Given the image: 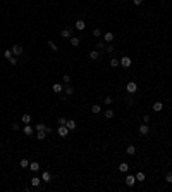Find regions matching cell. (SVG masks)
Returning <instances> with one entry per match:
<instances>
[{"mask_svg": "<svg viewBox=\"0 0 172 192\" xmlns=\"http://www.w3.org/2000/svg\"><path fill=\"white\" fill-rule=\"evenodd\" d=\"M131 64H133V61H131V57H127V55H124L122 59H121V66L122 68H131Z\"/></svg>", "mask_w": 172, "mask_h": 192, "instance_id": "obj_1", "label": "cell"}, {"mask_svg": "<svg viewBox=\"0 0 172 192\" xmlns=\"http://www.w3.org/2000/svg\"><path fill=\"white\" fill-rule=\"evenodd\" d=\"M41 182L50 184V182H52V173H50V171H43V173H41Z\"/></svg>", "mask_w": 172, "mask_h": 192, "instance_id": "obj_2", "label": "cell"}, {"mask_svg": "<svg viewBox=\"0 0 172 192\" xmlns=\"http://www.w3.org/2000/svg\"><path fill=\"white\" fill-rule=\"evenodd\" d=\"M124 182H126V185H127V187H133V185L136 184V177H134V175H127Z\"/></svg>", "mask_w": 172, "mask_h": 192, "instance_id": "obj_3", "label": "cell"}, {"mask_svg": "<svg viewBox=\"0 0 172 192\" xmlns=\"http://www.w3.org/2000/svg\"><path fill=\"white\" fill-rule=\"evenodd\" d=\"M138 132H139V135H143V137H145V135L150 133V126H148V125H139Z\"/></svg>", "mask_w": 172, "mask_h": 192, "instance_id": "obj_4", "label": "cell"}, {"mask_svg": "<svg viewBox=\"0 0 172 192\" xmlns=\"http://www.w3.org/2000/svg\"><path fill=\"white\" fill-rule=\"evenodd\" d=\"M57 132H59V135H60V137H67V133H69V128H67L66 125H60Z\"/></svg>", "mask_w": 172, "mask_h": 192, "instance_id": "obj_5", "label": "cell"}, {"mask_svg": "<svg viewBox=\"0 0 172 192\" xmlns=\"http://www.w3.org/2000/svg\"><path fill=\"white\" fill-rule=\"evenodd\" d=\"M136 90H138V85L134 81H129L127 83V94H136Z\"/></svg>", "mask_w": 172, "mask_h": 192, "instance_id": "obj_6", "label": "cell"}, {"mask_svg": "<svg viewBox=\"0 0 172 192\" xmlns=\"http://www.w3.org/2000/svg\"><path fill=\"white\" fill-rule=\"evenodd\" d=\"M74 26H76V29H78V31H83V29L86 28V23L83 21V19H78V21H76V24H74Z\"/></svg>", "mask_w": 172, "mask_h": 192, "instance_id": "obj_7", "label": "cell"}, {"mask_svg": "<svg viewBox=\"0 0 172 192\" xmlns=\"http://www.w3.org/2000/svg\"><path fill=\"white\" fill-rule=\"evenodd\" d=\"M40 184H41V178H38V177H31V187L38 189V187H40Z\"/></svg>", "mask_w": 172, "mask_h": 192, "instance_id": "obj_8", "label": "cell"}, {"mask_svg": "<svg viewBox=\"0 0 172 192\" xmlns=\"http://www.w3.org/2000/svg\"><path fill=\"white\" fill-rule=\"evenodd\" d=\"M52 90H53L55 94H62V90H64V85H62V83H53Z\"/></svg>", "mask_w": 172, "mask_h": 192, "instance_id": "obj_9", "label": "cell"}, {"mask_svg": "<svg viewBox=\"0 0 172 192\" xmlns=\"http://www.w3.org/2000/svg\"><path fill=\"white\" fill-rule=\"evenodd\" d=\"M10 50H12L14 55H22V47H21V45H14Z\"/></svg>", "mask_w": 172, "mask_h": 192, "instance_id": "obj_10", "label": "cell"}, {"mask_svg": "<svg viewBox=\"0 0 172 192\" xmlns=\"http://www.w3.org/2000/svg\"><path fill=\"white\" fill-rule=\"evenodd\" d=\"M22 132H24V135H33V126L31 125H24V128H22Z\"/></svg>", "mask_w": 172, "mask_h": 192, "instance_id": "obj_11", "label": "cell"}, {"mask_svg": "<svg viewBox=\"0 0 172 192\" xmlns=\"http://www.w3.org/2000/svg\"><path fill=\"white\" fill-rule=\"evenodd\" d=\"M103 40H105L107 43H112V42H114V33H110V31H108V33H105Z\"/></svg>", "mask_w": 172, "mask_h": 192, "instance_id": "obj_12", "label": "cell"}, {"mask_svg": "<svg viewBox=\"0 0 172 192\" xmlns=\"http://www.w3.org/2000/svg\"><path fill=\"white\" fill-rule=\"evenodd\" d=\"M69 42H71V45H72V47H78L79 43H81V40H79L78 37H71V38H69Z\"/></svg>", "mask_w": 172, "mask_h": 192, "instance_id": "obj_13", "label": "cell"}, {"mask_svg": "<svg viewBox=\"0 0 172 192\" xmlns=\"http://www.w3.org/2000/svg\"><path fill=\"white\" fill-rule=\"evenodd\" d=\"M62 38H71V35H72V31H71V28H66V29H62Z\"/></svg>", "mask_w": 172, "mask_h": 192, "instance_id": "obj_14", "label": "cell"}, {"mask_svg": "<svg viewBox=\"0 0 172 192\" xmlns=\"http://www.w3.org/2000/svg\"><path fill=\"white\" fill-rule=\"evenodd\" d=\"M29 168H31V171H38L40 170V163H38V161H31V163H29Z\"/></svg>", "mask_w": 172, "mask_h": 192, "instance_id": "obj_15", "label": "cell"}, {"mask_svg": "<svg viewBox=\"0 0 172 192\" xmlns=\"http://www.w3.org/2000/svg\"><path fill=\"white\" fill-rule=\"evenodd\" d=\"M162 109H164V104H162V102H153V111H155V113H158Z\"/></svg>", "mask_w": 172, "mask_h": 192, "instance_id": "obj_16", "label": "cell"}, {"mask_svg": "<svg viewBox=\"0 0 172 192\" xmlns=\"http://www.w3.org/2000/svg\"><path fill=\"white\" fill-rule=\"evenodd\" d=\"M119 171L127 173V171H129V164H127V163H121V164H119Z\"/></svg>", "mask_w": 172, "mask_h": 192, "instance_id": "obj_17", "label": "cell"}, {"mask_svg": "<svg viewBox=\"0 0 172 192\" xmlns=\"http://www.w3.org/2000/svg\"><path fill=\"white\" fill-rule=\"evenodd\" d=\"M21 120H22V123H24V125H29V123H31V114H22V118H21Z\"/></svg>", "mask_w": 172, "mask_h": 192, "instance_id": "obj_18", "label": "cell"}, {"mask_svg": "<svg viewBox=\"0 0 172 192\" xmlns=\"http://www.w3.org/2000/svg\"><path fill=\"white\" fill-rule=\"evenodd\" d=\"M100 57V52L98 50H91L90 52V59H93V61H96V59Z\"/></svg>", "mask_w": 172, "mask_h": 192, "instance_id": "obj_19", "label": "cell"}, {"mask_svg": "<svg viewBox=\"0 0 172 192\" xmlns=\"http://www.w3.org/2000/svg\"><path fill=\"white\" fill-rule=\"evenodd\" d=\"M126 152H127L129 156H134V154H136V147H134V146H127Z\"/></svg>", "mask_w": 172, "mask_h": 192, "instance_id": "obj_20", "label": "cell"}, {"mask_svg": "<svg viewBox=\"0 0 172 192\" xmlns=\"http://www.w3.org/2000/svg\"><path fill=\"white\" fill-rule=\"evenodd\" d=\"M66 126H67L69 130H74V128H76V121H74V120H67Z\"/></svg>", "mask_w": 172, "mask_h": 192, "instance_id": "obj_21", "label": "cell"}, {"mask_svg": "<svg viewBox=\"0 0 172 192\" xmlns=\"http://www.w3.org/2000/svg\"><path fill=\"white\" fill-rule=\"evenodd\" d=\"M134 177H136V182H143V180H145V173H143V171H138Z\"/></svg>", "mask_w": 172, "mask_h": 192, "instance_id": "obj_22", "label": "cell"}, {"mask_svg": "<svg viewBox=\"0 0 172 192\" xmlns=\"http://www.w3.org/2000/svg\"><path fill=\"white\" fill-rule=\"evenodd\" d=\"M100 111H102V109H100L98 104H93V106H91V113H93V114H100Z\"/></svg>", "mask_w": 172, "mask_h": 192, "instance_id": "obj_23", "label": "cell"}, {"mask_svg": "<svg viewBox=\"0 0 172 192\" xmlns=\"http://www.w3.org/2000/svg\"><path fill=\"white\" fill-rule=\"evenodd\" d=\"M110 66H112V68L121 66V61H119V59H115V57H112V59H110Z\"/></svg>", "mask_w": 172, "mask_h": 192, "instance_id": "obj_24", "label": "cell"}, {"mask_svg": "<svg viewBox=\"0 0 172 192\" xmlns=\"http://www.w3.org/2000/svg\"><path fill=\"white\" fill-rule=\"evenodd\" d=\"M72 94H74V88H72V85H69V83H67V85H66V95H72Z\"/></svg>", "mask_w": 172, "mask_h": 192, "instance_id": "obj_25", "label": "cell"}, {"mask_svg": "<svg viewBox=\"0 0 172 192\" xmlns=\"http://www.w3.org/2000/svg\"><path fill=\"white\" fill-rule=\"evenodd\" d=\"M19 166L21 168H29V161H28V159H21V161H19Z\"/></svg>", "mask_w": 172, "mask_h": 192, "instance_id": "obj_26", "label": "cell"}, {"mask_svg": "<svg viewBox=\"0 0 172 192\" xmlns=\"http://www.w3.org/2000/svg\"><path fill=\"white\" fill-rule=\"evenodd\" d=\"M45 133H47L45 130H40V132L36 133V138H38V140H43V138H45Z\"/></svg>", "mask_w": 172, "mask_h": 192, "instance_id": "obj_27", "label": "cell"}, {"mask_svg": "<svg viewBox=\"0 0 172 192\" xmlns=\"http://www.w3.org/2000/svg\"><path fill=\"white\" fill-rule=\"evenodd\" d=\"M48 47L53 50V52H57V50H59V47L55 45V42H52V40H48Z\"/></svg>", "mask_w": 172, "mask_h": 192, "instance_id": "obj_28", "label": "cell"}, {"mask_svg": "<svg viewBox=\"0 0 172 192\" xmlns=\"http://www.w3.org/2000/svg\"><path fill=\"white\" fill-rule=\"evenodd\" d=\"M165 182H167V184H172V171H169L167 175H165Z\"/></svg>", "mask_w": 172, "mask_h": 192, "instance_id": "obj_29", "label": "cell"}, {"mask_svg": "<svg viewBox=\"0 0 172 192\" xmlns=\"http://www.w3.org/2000/svg\"><path fill=\"white\" fill-rule=\"evenodd\" d=\"M12 55H14V54H12V50H5V52H4V57H5V59H10Z\"/></svg>", "mask_w": 172, "mask_h": 192, "instance_id": "obj_30", "label": "cell"}, {"mask_svg": "<svg viewBox=\"0 0 172 192\" xmlns=\"http://www.w3.org/2000/svg\"><path fill=\"white\" fill-rule=\"evenodd\" d=\"M105 50L108 52V54H112V52H114V45H112V43H108V45L105 47Z\"/></svg>", "mask_w": 172, "mask_h": 192, "instance_id": "obj_31", "label": "cell"}, {"mask_svg": "<svg viewBox=\"0 0 172 192\" xmlns=\"http://www.w3.org/2000/svg\"><path fill=\"white\" fill-rule=\"evenodd\" d=\"M105 118L112 120V118H114V111H105Z\"/></svg>", "mask_w": 172, "mask_h": 192, "instance_id": "obj_32", "label": "cell"}, {"mask_svg": "<svg viewBox=\"0 0 172 192\" xmlns=\"http://www.w3.org/2000/svg\"><path fill=\"white\" fill-rule=\"evenodd\" d=\"M96 49H98V50H105V43H103V42H98V43H96Z\"/></svg>", "mask_w": 172, "mask_h": 192, "instance_id": "obj_33", "label": "cell"}, {"mask_svg": "<svg viewBox=\"0 0 172 192\" xmlns=\"http://www.w3.org/2000/svg\"><path fill=\"white\" fill-rule=\"evenodd\" d=\"M93 35H95V37H100V35H102V29H100V28H95L93 29Z\"/></svg>", "mask_w": 172, "mask_h": 192, "instance_id": "obj_34", "label": "cell"}, {"mask_svg": "<svg viewBox=\"0 0 172 192\" xmlns=\"http://www.w3.org/2000/svg\"><path fill=\"white\" fill-rule=\"evenodd\" d=\"M62 81H64V83H69V81H71V76L69 75H64V76H62Z\"/></svg>", "mask_w": 172, "mask_h": 192, "instance_id": "obj_35", "label": "cell"}, {"mask_svg": "<svg viewBox=\"0 0 172 192\" xmlns=\"http://www.w3.org/2000/svg\"><path fill=\"white\" fill-rule=\"evenodd\" d=\"M9 63L12 64V66H16V64H17V57H14V55H12V57L9 59Z\"/></svg>", "mask_w": 172, "mask_h": 192, "instance_id": "obj_36", "label": "cell"}, {"mask_svg": "<svg viewBox=\"0 0 172 192\" xmlns=\"http://www.w3.org/2000/svg\"><path fill=\"white\" fill-rule=\"evenodd\" d=\"M36 130H38V132H40V130H47V126L43 125V123H38V125H36Z\"/></svg>", "mask_w": 172, "mask_h": 192, "instance_id": "obj_37", "label": "cell"}, {"mask_svg": "<svg viewBox=\"0 0 172 192\" xmlns=\"http://www.w3.org/2000/svg\"><path fill=\"white\" fill-rule=\"evenodd\" d=\"M66 123H67L66 118H59V126H60V125H66Z\"/></svg>", "mask_w": 172, "mask_h": 192, "instance_id": "obj_38", "label": "cell"}, {"mask_svg": "<svg viewBox=\"0 0 172 192\" xmlns=\"http://www.w3.org/2000/svg\"><path fill=\"white\" fill-rule=\"evenodd\" d=\"M103 100H105V104H112V97H110V95H107Z\"/></svg>", "mask_w": 172, "mask_h": 192, "instance_id": "obj_39", "label": "cell"}, {"mask_svg": "<svg viewBox=\"0 0 172 192\" xmlns=\"http://www.w3.org/2000/svg\"><path fill=\"white\" fill-rule=\"evenodd\" d=\"M133 4H134V5H141V4H143V0H133Z\"/></svg>", "mask_w": 172, "mask_h": 192, "instance_id": "obj_40", "label": "cell"}, {"mask_svg": "<svg viewBox=\"0 0 172 192\" xmlns=\"http://www.w3.org/2000/svg\"><path fill=\"white\" fill-rule=\"evenodd\" d=\"M143 121H145V123H148V121H150V116H148V114H145V116H143Z\"/></svg>", "mask_w": 172, "mask_h": 192, "instance_id": "obj_41", "label": "cell"}, {"mask_svg": "<svg viewBox=\"0 0 172 192\" xmlns=\"http://www.w3.org/2000/svg\"><path fill=\"white\" fill-rule=\"evenodd\" d=\"M122 2H127V0H122Z\"/></svg>", "mask_w": 172, "mask_h": 192, "instance_id": "obj_42", "label": "cell"}]
</instances>
